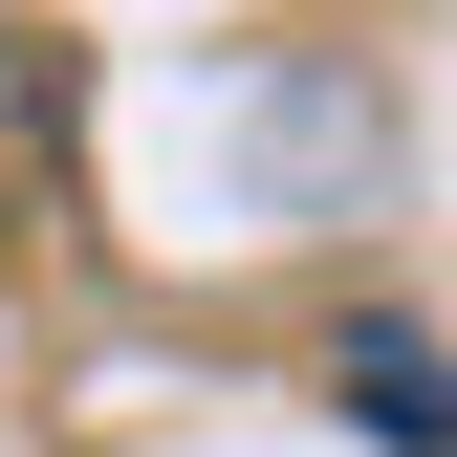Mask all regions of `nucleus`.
I'll return each instance as SVG.
<instances>
[{
  "label": "nucleus",
  "mask_w": 457,
  "mask_h": 457,
  "mask_svg": "<svg viewBox=\"0 0 457 457\" xmlns=\"http://www.w3.org/2000/svg\"><path fill=\"white\" fill-rule=\"evenodd\" d=\"M327 392H349L392 457H436V327H349V349H327Z\"/></svg>",
  "instance_id": "f257e3e1"
}]
</instances>
